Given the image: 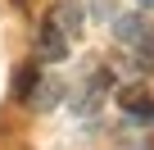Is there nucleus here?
Returning <instances> with one entry per match:
<instances>
[{
	"label": "nucleus",
	"mask_w": 154,
	"mask_h": 150,
	"mask_svg": "<svg viewBox=\"0 0 154 150\" xmlns=\"http://www.w3.org/2000/svg\"><path fill=\"white\" fill-rule=\"evenodd\" d=\"M149 150H154V141H149Z\"/></svg>",
	"instance_id": "obj_8"
},
{
	"label": "nucleus",
	"mask_w": 154,
	"mask_h": 150,
	"mask_svg": "<svg viewBox=\"0 0 154 150\" xmlns=\"http://www.w3.org/2000/svg\"><path fill=\"white\" fill-rule=\"evenodd\" d=\"M36 82H41V68H36V64H23V68L14 73V96H18V100H27Z\"/></svg>",
	"instance_id": "obj_5"
},
{
	"label": "nucleus",
	"mask_w": 154,
	"mask_h": 150,
	"mask_svg": "<svg viewBox=\"0 0 154 150\" xmlns=\"http://www.w3.org/2000/svg\"><path fill=\"white\" fill-rule=\"evenodd\" d=\"M36 55L50 59V64H59V59L68 55V37H63L50 18H41V27H36Z\"/></svg>",
	"instance_id": "obj_2"
},
{
	"label": "nucleus",
	"mask_w": 154,
	"mask_h": 150,
	"mask_svg": "<svg viewBox=\"0 0 154 150\" xmlns=\"http://www.w3.org/2000/svg\"><path fill=\"white\" fill-rule=\"evenodd\" d=\"M118 105H122L131 118H154V91H149V87H122V91H118Z\"/></svg>",
	"instance_id": "obj_3"
},
{
	"label": "nucleus",
	"mask_w": 154,
	"mask_h": 150,
	"mask_svg": "<svg viewBox=\"0 0 154 150\" xmlns=\"http://www.w3.org/2000/svg\"><path fill=\"white\" fill-rule=\"evenodd\" d=\"M45 18H50V23H54L63 37H77V32H82V9H77L72 0H59V5H54Z\"/></svg>",
	"instance_id": "obj_4"
},
{
	"label": "nucleus",
	"mask_w": 154,
	"mask_h": 150,
	"mask_svg": "<svg viewBox=\"0 0 154 150\" xmlns=\"http://www.w3.org/2000/svg\"><path fill=\"white\" fill-rule=\"evenodd\" d=\"M140 5H154V0H140Z\"/></svg>",
	"instance_id": "obj_7"
},
{
	"label": "nucleus",
	"mask_w": 154,
	"mask_h": 150,
	"mask_svg": "<svg viewBox=\"0 0 154 150\" xmlns=\"http://www.w3.org/2000/svg\"><path fill=\"white\" fill-rule=\"evenodd\" d=\"M118 41H127L140 55V68H154V23H145V18H118Z\"/></svg>",
	"instance_id": "obj_1"
},
{
	"label": "nucleus",
	"mask_w": 154,
	"mask_h": 150,
	"mask_svg": "<svg viewBox=\"0 0 154 150\" xmlns=\"http://www.w3.org/2000/svg\"><path fill=\"white\" fill-rule=\"evenodd\" d=\"M59 96H63V87H59V82H36V87H32V96H27V100H32V105H36V109H50V105H54V100H59Z\"/></svg>",
	"instance_id": "obj_6"
}]
</instances>
